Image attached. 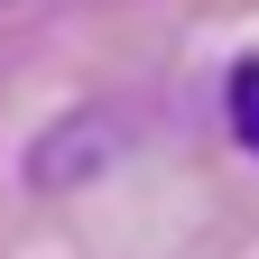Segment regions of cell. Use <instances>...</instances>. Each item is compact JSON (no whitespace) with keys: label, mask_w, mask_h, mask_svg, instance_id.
<instances>
[{"label":"cell","mask_w":259,"mask_h":259,"mask_svg":"<svg viewBox=\"0 0 259 259\" xmlns=\"http://www.w3.org/2000/svg\"><path fill=\"white\" fill-rule=\"evenodd\" d=\"M222 111H232V139L259 157V56H241L232 74H222Z\"/></svg>","instance_id":"1"}]
</instances>
